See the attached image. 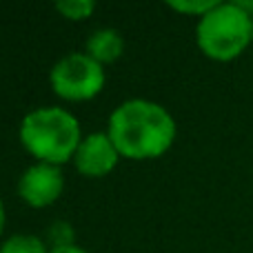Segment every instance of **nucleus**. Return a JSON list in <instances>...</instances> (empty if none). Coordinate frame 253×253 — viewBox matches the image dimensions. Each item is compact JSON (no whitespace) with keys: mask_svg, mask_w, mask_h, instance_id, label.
I'll return each mask as SVG.
<instances>
[{"mask_svg":"<svg viewBox=\"0 0 253 253\" xmlns=\"http://www.w3.org/2000/svg\"><path fill=\"white\" fill-rule=\"evenodd\" d=\"M109 138L120 156L158 158L175 140V123L165 107L149 100H126L109 118Z\"/></svg>","mask_w":253,"mask_h":253,"instance_id":"nucleus-1","label":"nucleus"},{"mask_svg":"<svg viewBox=\"0 0 253 253\" xmlns=\"http://www.w3.org/2000/svg\"><path fill=\"white\" fill-rule=\"evenodd\" d=\"M25 149L47 165H62L76 156L80 147V125L60 107H44L25 116L20 125Z\"/></svg>","mask_w":253,"mask_h":253,"instance_id":"nucleus-2","label":"nucleus"},{"mask_svg":"<svg viewBox=\"0 0 253 253\" xmlns=\"http://www.w3.org/2000/svg\"><path fill=\"white\" fill-rule=\"evenodd\" d=\"M249 42L251 16L236 2H220L198 22V44L213 60H233L245 51Z\"/></svg>","mask_w":253,"mask_h":253,"instance_id":"nucleus-3","label":"nucleus"},{"mask_svg":"<svg viewBox=\"0 0 253 253\" xmlns=\"http://www.w3.org/2000/svg\"><path fill=\"white\" fill-rule=\"evenodd\" d=\"M51 87L65 100H91L105 87V71L87 53H69L51 69Z\"/></svg>","mask_w":253,"mask_h":253,"instance_id":"nucleus-4","label":"nucleus"},{"mask_svg":"<svg viewBox=\"0 0 253 253\" xmlns=\"http://www.w3.org/2000/svg\"><path fill=\"white\" fill-rule=\"evenodd\" d=\"M65 189V178L62 171L56 165H47V162H38V165L29 167L22 173L20 182H18V193L27 205L36 207H49L51 202L58 200V196Z\"/></svg>","mask_w":253,"mask_h":253,"instance_id":"nucleus-5","label":"nucleus"},{"mask_svg":"<svg viewBox=\"0 0 253 253\" xmlns=\"http://www.w3.org/2000/svg\"><path fill=\"white\" fill-rule=\"evenodd\" d=\"M118 149L114 147L109 133H91L80 142L78 151L74 156L76 169L89 178L107 175L118 162Z\"/></svg>","mask_w":253,"mask_h":253,"instance_id":"nucleus-6","label":"nucleus"},{"mask_svg":"<svg viewBox=\"0 0 253 253\" xmlns=\"http://www.w3.org/2000/svg\"><path fill=\"white\" fill-rule=\"evenodd\" d=\"M123 36L116 29H98L87 40V56H91L96 62L107 65V62H116L123 56Z\"/></svg>","mask_w":253,"mask_h":253,"instance_id":"nucleus-7","label":"nucleus"},{"mask_svg":"<svg viewBox=\"0 0 253 253\" xmlns=\"http://www.w3.org/2000/svg\"><path fill=\"white\" fill-rule=\"evenodd\" d=\"M0 253H47V247L36 236H11L0 247Z\"/></svg>","mask_w":253,"mask_h":253,"instance_id":"nucleus-8","label":"nucleus"},{"mask_svg":"<svg viewBox=\"0 0 253 253\" xmlns=\"http://www.w3.org/2000/svg\"><path fill=\"white\" fill-rule=\"evenodd\" d=\"M56 9L69 20H83V18H89L96 9V4L91 0H60L56 4Z\"/></svg>","mask_w":253,"mask_h":253,"instance_id":"nucleus-9","label":"nucleus"},{"mask_svg":"<svg viewBox=\"0 0 253 253\" xmlns=\"http://www.w3.org/2000/svg\"><path fill=\"white\" fill-rule=\"evenodd\" d=\"M220 2H213V0H200V2H178V0H171L169 7L175 9V11H182V13H191V16H207L211 9H215Z\"/></svg>","mask_w":253,"mask_h":253,"instance_id":"nucleus-10","label":"nucleus"},{"mask_svg":"<svg viewBox=\"0 0 253 253\" xmlns=\"http://www.w3.org/2000/svg\"><path fill=\"white\" fill-rule=\"evenodd\" d=\"M49 236H51V240H53V249L74 245V233H71V227L69 224H65V222L53 224L51 231H49Z\"/></svg>","mask_w":253,"mask_h":253,"instance_id":"nucleus-11","label":"nucleus"},{"mask_svg":"<svg viewBox=\"0 0 253 253\" xmlns=\"http://www.w3.org/2000/svg\"><path fill=\"white\" fill-rule=\"evenodd\" d=\"M49 253H87L84 249H78L76 245H71V247H58V249H51Z\"/></svg>","mask_w":253,"mask_h":253,"instance_id":"nucleus-12","label":"nucleus"},{"mask_svg":"<svg viewBox=\"0 0 253 253\" xmlns=\"http://www.w3.org/2000/svg\"><path fill=\"white\" fill-rule=\"evenodd\" d=\"M2 227H4V207L2 200H0V233H2Z\"/></svg>","mask_w":253,"mask_h":253,"instance_id":"nucleus-13","label":"nucleus"},{"mask_svg":"<svg viewBox=\"0 0 253 253\" xmlns=\"http://www.w3.org/2000/svg\"><path fill=\"white\" fill-rule=\"evenodd\" d=\"M251 40H253V16H251Z\"/></svg>","mask_w":253,"mask_h":253,"instance_id":"nucleus-14","label":"nucleus"}]
</instances>
